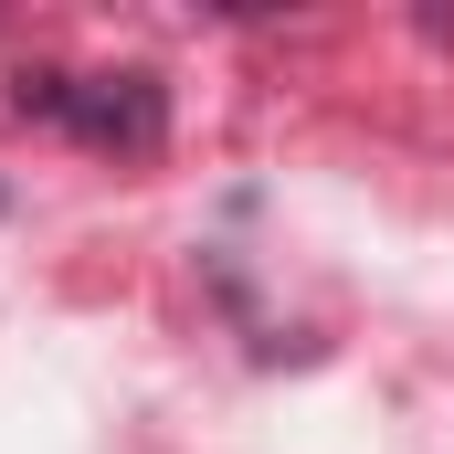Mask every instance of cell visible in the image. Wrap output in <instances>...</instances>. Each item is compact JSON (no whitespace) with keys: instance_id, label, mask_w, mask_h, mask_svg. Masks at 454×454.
<instances>
[{"instance_id":"1","label":"cell","mask_w":454,"mask_h":454,"mask_svg":"<svg viewBox=\"0 0 454 454\" xmlns=\"http://www.w3.org/2000/svg\"><path fill=\"white\" fill-rule=\"evenodd\" d=\"M11 106L43 116V127H64L74 148H96V159H148L159 137H169V85L148 74V64H106V74H11Z\"/></svg>"}]
</instances>
